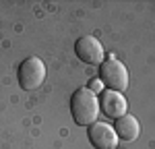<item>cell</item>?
Wrapping results in <instances>:
<instances>
[{
    "mask_svg": "<svg viewBox=\"0 0 155 149\" xmlns=\"http://www.w3.org/2000/svg\"><path fill=\"white\" fill-rule=\"evenodd\" d=\"M71 112L79 126H91L93 122H97L99 101L95 93L89 87H81L79 91H74L71 98Z\"/></svg>",
    "mask_w": 155,
    "mask_h": 149,
    "instance_id": "6da1fadb",
    "label": "cell"
},
{
    "mask_svg": "<svg viewBox=\"0 0 155 149\" xmlns=\"http://www.w3.org/2000/svg\"><path fill=\"white\" fill-rule=\"evenodd\" d=\"M99 77H101V83L107 85L112 91H118L120 93V91H126L128 89V71L114 56L106 58V60L99 64Z\"/></svg>",
    "mask_w": 155,
    "mask_h": 149,
    "instance_id": "7a4b0ae2",
    "label": "cell"
},
{
    "mask_svg": "<svg viewBox=\"0 0 155 149\" xmlns=\"http://www.w3.org/2000/svg\"><path fill=\"white\" fill-rule=\"evenodd\" d=\"M46 81V64L41 58H25L19 66V85L25 91H35Z\"/></svg>",
    "mask_w": 155,
    "mask_h": 149,
    "instance_id": "3957f363",
    "label": "cell"
},
{
    "mask_svg": "<svg viewBox=\"0 0 155 149\" xmlns=\"http://www.w3.org/2000/svg\"><path fill=\"white\" fill-rule=\"evenodd\" d=\"M89 141L95 149H116L118 145V135L116 131L106 122H93L87 131Z\"/></svg>",
    "mask_w": 155,
    "mask_h": 149,
    "instance_id": "277c9868",
    "label": "cell"
},
{
    "mask_svg": "<svg viewBox=\"0 0 155 149\" xmlns=\"http://www.w3.org/2000/svg\"><path fill=\"white\" fill-rule=\"evenodd\" d=\"M77 56L85 62V64H101L104 62V46L99 44V39L93 35H85L77 41L74 46Z\"/></svg>",
    "mask_w": 155,
    "mask_h": 149,
    "instance_id": "5b68a950",
    "label": "cell"
},
{
    "mask_svg": "<svg viewBox=\"0 0 155 149\" xmlns=\"http://www.w3.org/2000/svg\"><path fill=\"white\" fill-rule=\"evenodd\" d=\"M99 108H101V112L106 114V116H110V118H122L124 114H126V110H128V106H126V99L122 98V93H118V91H112V89H107V91H104L101 93V99H99Z\"/></svg>",
    "mask_w": 155,
    "mask_h": 149,
    "instance_id": "8992f818",
    "label": "cell"
},
{
    "mask_svg": "<svg viewBox=\"0 0 155 149\" xmlns=\"http://www.w3.org/2000/svg\"><path fill=\"white\" fill-rule=\"evenodd\" d=\"M114 131H116V135H118L120 139H124V141H128V143H130V141H137V139H139L141 124H139V120H137L134 116L124 114L122 118H118V120H116Z\"/></svg>",
    "mask_w": 155,
    "mask_h": 149,
    "instance_id": "52a82bcc",
    "label": "cell"
},
{
    "mask_svg": "<svg viewBox=\"0 0 155 149\" xmlns=\"http://www.w3.org/2000/svg\"><path fill=\"white\" fill-rule=\"evenodd\" d=\"M89 89H91L93 93H99V91L104 89V83H101V79H93V81L89 83Z\"/></svg>",
    "mask_w": 155,
    "mask_h": 149,
    "instance_id": "ba28073f",
    "label": "cell"
}]
</instances>
